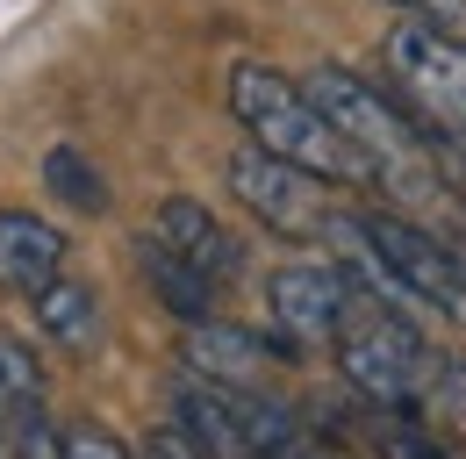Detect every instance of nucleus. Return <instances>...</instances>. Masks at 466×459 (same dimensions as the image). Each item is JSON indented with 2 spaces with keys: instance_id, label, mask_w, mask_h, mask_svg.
<instances>
[{
  "instance_id": "nucleus-15",
  "label": "nucleus",
  "mask_w": 466,
  "mask_h": 459,
  "mask_svg": "<svg viewBox=\"0 0 466 459\" xmlns=\"http://www.w3.org/2000/svg\"><path fill=\"white\" fill-rule=\"evenodd\" d=\"M44 187L58 194L65 209H79V216H101V209H108L101 166H94L86 151H72V144H51V151H44Z\"/></svg>"
},
{
  "instance_id": "nucleus-12",
  "label": "nucleus",
  "mask_w": 466,
  "mask_h": 459,
  "mask_svg": "<svg viewBox=\"0 0 466 459\" xmlns=\"http://www.w3.org/2000/svg\"><path fill=\"white\" fill-rule=\"evenodd\" d=\"M137 273L151 280V294L173 309L179 323H201V316H216V294H223V287H208L194 266H179V259L158 244V237H137Z\"/></svg>"
},
{
  "instance_id": "nucleus-1",
  "label": "nucleus",
  "mask_w": 466,
  "mask_h": 459,
  "mask_svg": "<svg viewBox=\"0 0 466 459\" xmlns=\"http://www.w3.org/2000/svg\"><path fill=\"white\" fill-rule=\"evenodd\" d=\"M230 115L251 129V144L266 158L309 172L323 187H366V166L351 158V144L316 115V101L301 94V79H288V72H273L258 57L230 65Z\"/></svg>"
},
{
  "instance_id": "nucleus-10",
  "label": "nucleus",
  "mask_w": 466,
  "mask_h": 459,
  "mask_svg": "<svg viewBox=\"0 0 466 459\" xmlns=\"http://www.w3.org/2000/svg\"><path fill=\"white\" fill-rule=\"evenodd\" d=\"M58 273H65V230L44 223L36 209H0V294L29 301Z\"/></svg>"
},
{
  "instance_id": "nucleus-5",
  "label": "nucleus",
  "mask_w": 466,
  "mask_h": 459,
  "mask_svg": "<svg viewBox=\"0 0 466 459\" xmlns=\"http://www.w3.org/2000/svg\"><path fill=\"white\" fill-rule=\"evenodd\" d=\"M351 237H359V251L388 280L402 287V301H423L438 316H466V259L438 230L409 223L395 209H366V216H351Z\"/></svg>"
},
{
  "instance_id": "nucleus-17",
  "label": "nucleus",
  "mask_w": 466,
  "mask_h": 459,
  "mask_svg": "<svg viewBox=\"0 0 466 459\" xmlns=\"http://www.w3.org/2000/svg\"><path fill=\"white\" fill-rule=\"evenodd\" d=\"M7 459H58V423L36 409V416H15L7 423Z\"/></svg>"
},
{
  "instance_id": "nucleus-9",
  "label": "nucleus",
  "mask_w": 466,
  "mask_h": 459,
  "mask_svg": "<svg viewBox=\"0 0 466 459\" xmlns=\"http://www.w3.org/2000/svg\"><path fill=\"white\" fill-rule=\"evenodd\" d=\"M179 352H187V373H201V381H223V388H258L273 359H301L294 344L258 338V331H244V323H223V316H201V323H187V344H179Z\"/></svg>"
},
{
  "instance_id": "nucleus-4",
  "label": "nucleus",
  "mask_w": 466,
  "mask_h": 459,
  "mask_svg": "<svg viewBox=\"0 0 466 459\" xmlns=\"http://www.w3.org/2000/svg\"><path fill=\"white\" fill-rule=\"evenodd\" d=\"M173 423L208 459H273L309 431L288 402H266L251 388H223V381H201V373L173 381Z\"/></svg>"
},
{
  "instance_id": "nucleus-6",
  "label": "nucleus",
  "mask_w": 466,
  "mask_h": 459,
  "mask_svg": "<svg viewBox=\"0 0 466 459\" xmlns=\"http://www.w3.org/2000/svg\"><path fill=\"white\" fill-rule=\"evenodd\" d=\"M230 194L288 244H323V237H345V223H351V209H338V187L266 158L258 144L230 151Z\"/></svg>"
},
{
  "instance_id": "nucleus-20",
  "label": "nucleus",
  "mask_w": 466,
  "mask_h": 459,
  "mask_svg": "<svg viewBox=\"0 0 466 459\" xmlns=\"http://www.w3.org/2000/svg\"><path fill=\"white\" fill-rule=\"evenodd\" d=\"M137 459H208L179 423H158V431H144V445H137Z\"/></svg>"
},
{
  "instance_id": "nucleus-18",
  "label": "nucleus",
  "mask_w": 466,
  "mask_h": 459,
  "mask_svg": "<svg viewBox=\"0 0 466 459\" xmlns=\"http://www.w3.org/2000/svg\"><path fill=\"white\" fill-rule=\"evenodd\" d=\"M58 459H129V445L101 423H72V431H58Z\"/></svg>"
},
{
  "instance_id": "nucleus-8",
  "label": "nucleus",
  "mask_w": 466,
  "mask_h": 459,
  "mask_svg": "<svg viewBox=\"0 0 466 459\" xmlns=\"http://www.w3.org/2000/svg\"><path fill=\"white\" fill-rule=\"evenodd\" d=\"M144 237H158L179 266H194L208 287H230L237 273H244V237H230V223H223V216H208V201L173 194V201L151 216V230H144Z\"/></svg>"
},
{
  "instance_id": "nucleus-14",
  "label": "nucleus",
  "mask_w": 466,
  "mask_h": 459,
  "mask_svg": "<svg viewBox=\"0 0 466 459\" xmlns=\"http://www.w3.org/2000/svg\"><path fill=\"white\" fill-rule=\"evenodd\" d=\"M36 409H44V359H36L29 338L0 331V423L36 416Z\"/></svg>"
},
{
  "instance_id": "nucleus-11",
  "label": "nucleus",
  "mask_w": 466,
  "mask_h": 459,
  "mask_svg": "<svg viewBox=\"0 0 466 459\" xmlns=\"http://www.w3.org/2000/svg\"><path fill=\"white\" fill-rule=\"evenodd\" d=\"M36 301V331L58 344V352H72V359H86L94 344H101V294L86 280H72V273H58L51 287H36L29 294Z\"/></svg>"
},
{
  "instance_id": "nucleus-16",
  "label": "nucleus",
  "mask_w": 466,
  "mask_h": 459,
  "mask_svg": "<svg viewBox=\"0 0 466 459\" xmlns=\"http://www.w3.org/2000/svg\"><path fill=\"white\" fill-rule=\"evenodd\" d=\"M423 423L452 445V453H466V359H438L431 366V388H423Z\"/></svg>"
},
{
  "instance_id": "nucleus-19",
  "label": "nucleus",
  "mask_w": 466,
  "mask_h": 459,
  "mask_svg": "<svg viewBox=\"0 0 466 459\" xmlns=\"http://www.w3.org/2000/svg\"><path fill=\"white\" fill-rule=\"evenodd\" d=\"M380 7H402V22H423V29H445L466 44V0H380Z\"/></svg>"
},
{
  "instance_id": "nucleus-3",
  "label": "nucleus",
  "mask_w": 466,
  "mask_h": 459,
  "mask_svg": "<svg viewBox=\"0 0 466 459\" xmlns=\"http://www.w3.org/2000/svg\"><path fill=\"white\" fill-rule=\"evenodd\" d=\"M330 344H338L345 381L366 402H380V409H416L423 388H431V366H438V352H431V338L409 323V309L366 301L359 287H351L345 331H338Z\"/></svg>"
},
{
  "instance_id": "nucleus-13",
  "label": "nucleus",
  "mask_w": 466,
  "mask_h": 459,
  "mask_svg": "<svg viewBox=\"0 0 466 459\" xmlns=\"http://www.w3.org/2000/svg\"><path fill=\"white\" fill-rule=\"evenodd\" d=\"M359 438H366L380 459H460L416 409H380V402H366V409H359Z\"/></svg>"
},
{
  "instance_id": "nucleus-2",
  "label": "nucleus",
  "mask_w": 466,
  "mask_h": 459,
  "mask_svg": "<svg viewBox=\"0 0 466 459\" xmlns=\"http://www.w3.org/2000/svg\"><path fill=\"white\" fill-rule=\"evenodd\" d=\"M380 65H388V87H395L409 122L438 151L466 158V44L460 36L423 29V22H395L380 36Z\"/></svg>"
},
{
  "instance_id": "nucleus-21",
  "label": "nucleus",
  "mask_w": 466,
  "mask_h": 459,
  "mask_svg": "<svg viewBox=\"0 0 466 459\" xmlns=\"http://www.w3.org/2000/svg\"><path fill=\"white\" fill-rule=\"evenodd\" d=\"M0 459H7V423H0Z\"/></svg>"
},
{
  "instance_id": "nucleus-7",
  "label": "nucleus",
  "mask_w": 466,
  "mask_h": 459,
  "mask_svg": "<svg viewBox=\"0 0 466 459\" xmlns=\"http://www.w3.org/2000/svg\"><path fill=\"white\" fill-rule=\"evenodd\" d=\"M266 309L280 323V344L294 352H316L345 331V309H351V280L338 259H294L266 280Z\"/></svg>"
}]
</instances>
